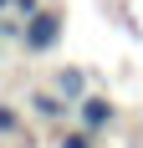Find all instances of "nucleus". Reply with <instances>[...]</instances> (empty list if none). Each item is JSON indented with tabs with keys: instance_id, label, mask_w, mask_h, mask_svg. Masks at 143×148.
<instances>
[{
	"instance_id": "9",
	"label": "nucleus",
	"mask_w": 143,
	"mask_h": 148,
	"mask_svg": "<svg viewBox=\"0 0 143 148\" xmlns=\"http://www.w3.org/2000/svg\"><path fill=\"white\" fill-rule=\"evenodd\" d=\"M0 41H5V36H0Z\"/></svg>"
},
{
	"instance_id": "3",
	"label": "nucleus",
	"mask_w": 143,
	"mask_h": 148,
	"mask_svg": "<svg viewBox=\"0 0 143 148\" xmlns=\"http://www.w3.org/2000/svg\"><path fill=\"white\" fill-rule=\"evenodd\" d=\"M31 112H36L41 123H67L72 102L61 97V92H31Z\"/></svg>"
},
{
	"instance_id": "5",
	"label": "nucleus",
	"mask_w": 143,
	"mask_h": 148,
	"mask_svg": "<svg viewBox=\"0 0 143 148\" xmlns=\"http://www.w3.org/2000/svg\"><path fill=\"white\" fill-rule=\"evenodd\" d=\"M56 148H97V143H92V133H87V128H72V133L56 138Z\"/></svg>"
},
{
	"instance_id": "1",
	"label": "nucleus",
	"mask_w": 143,
	"mask_h": 148,
	"mask_svg": "<svg viewBox=\"0 0 143 148\" xmlns=\"http://www.w3.org/2000/svg\"><path fill=\"white\" fill-rule=\"evenodd\" d=\"M61 31H67V21H61V10H36L26 21V26H21V46H26L31 56H46V51H51V46L61 41Z\"/></svg>"
},
{
	"instance_id": "6",
	"label": "nucleus",
	"mask_w": 143,
	"mask_h": 148,
	"mask_svg": "<svg viewBox=\"0 0 143 148\" xmlns=\"http://www.w3.org/2000/svg\"><path fill=\"white\" fill-rule=\"evenodd\" d=\"M15 128H21V112L15 107H0V133H15Z\"/></svg>"
},
{
	"instance_id": "7",
	"label": "nucleus",
	"mask_w": 143,
	"mask_h": 148,
	"mask_svg": "<svg viewBox=\"0 0 143 148\" xmlns=\"http://www.w3.org/2000/svg\"><path fill=\"white\" fill-rule=\"evenodd\" d=\"M36 10H41V0H15V15H21V21H31Z\"/></svg>"
},
{
	"instance_id": "4",
	"label": "nucleus",
	"mask_w": 143,
	"mask_h": 148,
	"mask_svg": "<svg viewBox=\"0 0 143 148\" xmlns=\"http://www.w3.org/2000/svg\"><path fill=\"white\" fill-rule=\"evenodd\" d=\"M51 92H61V97L77 107V102L87 97V72H82V66H61V72L51 77Z\"/></svg>"
},
{
	"instance_id": "8",
	"label": "nucleus",
	"mask_w": 143,
	"mask_h": 148,
	"mask_svg": "<svg viewBox=\"0 0 143 148\" xmlns=\"http://www.w3.org/2000/svg\"><path fill=\"white\" fill-rule=\"evenodd\" d=\"M5 5H15V0H0V10H5Z\"/></svg>"
},
{
	"instance_id": "2",
	"label": "nucleus",
	"mask_w": 143,
	"mask_h": 148,
	"mask_svg": "<svg viewBox=\"0 0 143 148\" xmlns=\"http://www.w3.org/2000/svg\"><path fill=\"white\" fill-rule=\"evenodd\" d=\"M72 112H77V128H87L92 138H97L102 128H113V123H118V107H113V97H102V92H87V97L72 107Z\"/></svg>"
}]
</instances>
